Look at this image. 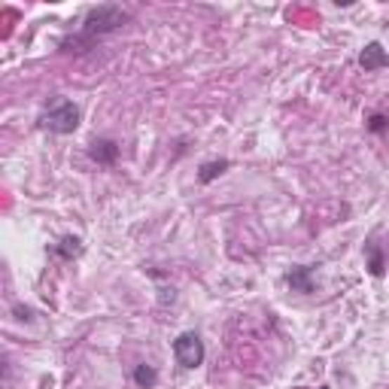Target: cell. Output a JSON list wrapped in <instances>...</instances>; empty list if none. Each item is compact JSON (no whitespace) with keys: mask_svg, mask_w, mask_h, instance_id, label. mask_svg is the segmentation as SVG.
Instances as JSON below:
<instances>
[{"mask_svg":"<svg viewBox=\"0 0 389 389\" xmlns=\"http://www.w3.org/2000/svg\"><path fill=\"white\" fill-rule=\"evenodd\" d=\"M128 18H131V9L119 6V4H104V6H95L91 13L86 15V22H82L79 34L73 37V40H64V49L70 52V46H77V52H82L86 46H91L100 37L119 31Z\"/></svg>","mask_w":389,"mask_h":389,"instance_id":"6da1fadb","label":"cell"},{"mask_svg":"<svg viewBox=\"0 0 389 389\" xmlns=\"http://www.w3.org/2000/svg\"><path fill=\"white\" fill-rule=\"evenodd\" d=\"M79 107L73 104V100H64L58 98L55 104L46 110V113L40 116V128L43 131H52V134H73L79 128Z\"/></svg>","mask_w":389,"mask_h":389,"instance_id":"7a4b0ae2","label":"cell"},{"mask_svg":"<svg viewBox=\"0 0 389 389\" xmlns=\"http://www.w3.org/2000/svg\"><path fill=\"white\" fill-rule=\"evenodd\" d=\"M173 356H177V365H183V368H198L201 362H204V341L194 335V331H183V335L173 341Z\"/></svg>","mask_w":389,"mask_h":389,"instance_id":"3957f363","label":"cell"},{"mask_svg":"<svg viewBox=\"0 0 389 389\" xmlns=\"http://www.w3.org/2000/svg\"><path fill=\"white\" fill-rule=\"evenodd\" d=\"M359 64H362V70L365 73H374V70H381V67H389V55L381 43H368L362 55H359Z\"/></svg>","mask_w":389,"mask_h":389,"instance_id":"277c9868","label":"cell"},{"mask_svg":"<svg viewBox=\"0 0 389 389\" xmlns=\"http://www.w3.org/2000/svg\"><path fill=\"white\" fill-rule=\"evenodd\" d=\"M88 155L98 164H113L119 159V143L116 140H107V137H100V140H91L88 143Z\"/></svg>","mask_w":389,"mask_h":389,"instance_id":"5b68a950","label":"cell"},{"mask_svg":"<svg viewBox=\"0 0 389 389\" xmlns=\"http://www.w3.org/2000/svg\"><path fill=\"white\" fill-rule=\"evenodd\" d=\"M286 283L292 286L295 292H313V268H308V265H298V268H292L289 274H286Z\"/></svg>","mask_w":389,"mask_h":389,"instance_id":"8992f818","label":"cell"},{"mask_svg":"<svg viewBox=\"0 0 389 389\" xmlns=\"http://www.w3.org/2000/svg\"><path fill=\"white\" fill-rule=\"evenodd\" d=\"M231 168V161L228 159H219V161H207V164H201V173H198V180L201 183H213L219 177V173H225Z\"/></svg>","mask_w":389,"mask_h":389,"instance_id":"52a82bcc","label":"cell"},{"mask_svg":"<svg viewBox=\"0 0 389 389\" xmlns=\"http://www.w3.org/2000/svg\"><path fill=\"white\" fill-rule=\"evenodd\" d=\"M134 381H137V386L152 389L155 383H159V374H155L152 365H137V368H134Z\"/></svg>","mask_w":389,"mask_h":389,"instance_id":"ba28073f","label":"cell"},{"mask_svg":"<svg viewBox=\"0 0 389 389\" xmlns=\"http://www.w3.org/2000/svg\"><path fill=\"white\" fill-rule=\"evenodd\" d=\"M79 253H82V240L79 237H64L61 244L55 246V256H61V258H73Z\"/></svg>","mask_w":389,"mask_h":389,"instance_id":"9c48e42d","label":"cell"},{"mask_svg":"<svg viewBox=\"0 0 389 389\" xmlns=\"http://www.w3.org/2000/svg\"><path fill=\"white\" fill-rule=\"evenodd\" d=\"M365 253H368V271H371L374 277H381L386 265H383V256H381V249H377V244H374V240L365 246Z\"/></svg>","mask_w":389,"mask_h":389,"instance_id":"30bf717a","label":"cell"},{"mask_svg":"<svg viewBox=\"0 0 389 389\" xmlns=\"http://www.w3.org/2000/svg\"><path fill=\"white\" fill-rule=\"evenodd\" d=\"M368 128H371L374 134H381V131H386V119H383V116H371V122H368Z\"/></svg>","mask_w":389,"mask_h":389,"instance_id":"8fae6325","label":"cell"}]
</instances>
